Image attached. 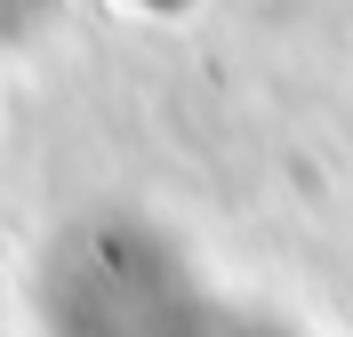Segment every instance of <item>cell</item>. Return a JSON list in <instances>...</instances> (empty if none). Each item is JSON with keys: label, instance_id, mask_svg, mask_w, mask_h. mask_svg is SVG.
I'll return each instance as SVG.
<instances>
[{"label": "cell", "instance_id": "obj_1", "mask_svg": "<svg viewBox=\"0 0 353 337\" xmlns=\"http://www.w3.org/2000/svg\"><path fill=\"white\" fill-rule=\"evenodd\" d=\"M41 8L48 0H0V41H24V32L41 24Z\"/></svg>", "mask_w": 353, "mask_h": 337}]
</instances>
